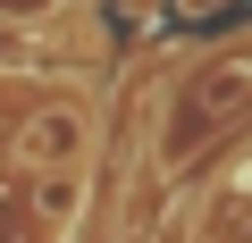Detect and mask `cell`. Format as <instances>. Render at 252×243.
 Returning <instances> with one entry per match:
<instances>
[{
  "instance_id": "1",
  "label": "cell",
  "mask_w": 252,
  "mask_h": 243,
  "mask_svg": "<svg viewBox=\"0 0 252 243\" xmlns=\"http://www.w3.org/2000/svg\"><path fill=\"white\" fill-rule=\"evenodd\" d=\"M93 143H101V117H93V101H34L26 117H17V135H9V160L42 185V176H84L93 168Z\"/></svg>"
},
{
  "instance_id": "2",
  "label": "cell",
  "mask_w": 252,
  "mask_h": 243,
  "mask_svg": "<svg viewBox=\"0 0 252 243\" xmlns=\"http://www.w3.org/2000/svg\"><path fill=\"white\" fill-rule=\"evenodd\" d=\"M244 92H252V34L227 42V59L210 51L202 67H185V84H177V117H168V151H193Z\"/></svg>"
},
{
  "instance_id": "3",
  "label": "cell",
  "mask_w": 252,
  "mask_h": 243,
  "mask_svg": "<svg viewBox=\"0 0 252 243\" xmlns=\"http://www.w3.org/2000/svg\"><path fill=\"white\" fill-rule=\"evenodd\" d=\"M51 17H67V0H0V26H51Z\"/></svg>"
},
{
  "instance_id": "4",
  "label": "cell",
  "mask_w": 252,
  "mask_h": 243,
  "mask_svg": "<svg viewBox=\"0 0 252 243\" xmlns=\"http://www.w3.org/2000/svg\"><path fill=\"white\" fill-rule=\"evenodd\" d=\"M177 9H193V17H210V9H227V0H177Z\"/></svg>"
}]
</instances>
